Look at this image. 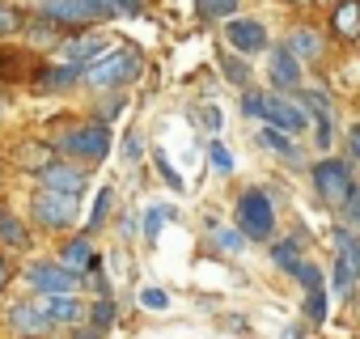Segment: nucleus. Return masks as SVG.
I'll return each instance as SVG.
<instances>
[{"mask_svg":"<svg viewBox=\"0 0 360 339\" xmlns=\"http://www.w3.org/2000/svg\"><path fill=\"white\" fill-rule=\"evenodd\" d=\"M335 246H339V259H335V293L339 297H352L356 284H360V242L352 234H335Z\"/></svg>","mask_w":360,"mask_h":339,"instance_id":"3","label":"nucleus"},{"mask_svg":"<svg viewBox=\"0 0 360 339\" xmlns=\"http://www.w3.org/2000/svg\"><path fill=\"white\" fill-rule=\"evenodd\" d=\"M39 305L51 322H77L81 318V301L72 293H47V301H39Z\"/></svg>","mask_w":360,"mask_h":339,"instance_id":"16","label":"nucleus"},{"mask_svg":"<svg viewBox=\"0 0 360 339\" xmlns=\"http://www.w3.org/2000/svg\"><path fill=\"white\" fill-rule=\"evenodd\" d=\"M246 115H263V98L259 94H246V106H242Z\"/></svg>","mask_w":360,"mask_h":339,"instance_id":"40","label":"nucleus"},{"mask_svg":"<svg viewBox=\"0 0 360 339\" xmlns=\"http://www.w3.org/2000/svg\"><path fill=\"white\" fill-rule=\"evenodd\" d=\"M314 187H318V196H322L330 208H343V200H347V191H352V170H347L343 161H318V165H314Z\"/></svg>","mask_w":360,"mask_h":339,"instance_id":"4","label":"nucleus"},{"mask_svg":"<svg viewBox=\"0 0 360 339\" xmlns=\"http://www.w3.org/2000/svg\"><path fill=\"white\" fill-rule=\"evenodd\" d=\"M271 225H276V212L267 204L263 191H246L238 200V229L242 238H271Z\"/></svg>","mask_w":360,"mask_h":339,"instance_id":"2","label":"nucleus"},{"mask_svg":"<svg viewBox=\"0 0 360 339\" xmlns=\"http://www.w3.org/2000/svg\"><path fill=\"white\" fill-rule=\"evenodd\" d=\"M140 305H144V309H165L169 297H165L161 288H144V293H140Z\"/></svg>","mask_w":360,"mask_h":339,"instance_id":"33","label":"nucleus"},{"mask_svg":"<svg viewBox=\"0 0 360 339\" xmlns=\"http://www.w3.org/2000/svg\"><path fill=\"white\" fill-rule=\"evenodd\" d=\"M18 26H22V18H18L9 5H0V39H5V34H13Z\"/></svg>","mask_w":360,"mask_h":339,"instance_id":"34","label":"nucleus"},{"mask_svg":"<svg viewBox=\"0 0 360 339\" xmlns=\"http://www.w3.org/2000/svg\"><path fill=\"white\" fill-rule=\"evenodd\" d=\"M110 322H115V301H110V297H98V301H94V326L106 331Z\"/></svg>","mask_w":360,"mask_h":339,"instance_id":"25","label":"nucleus"},{"mask_svg":"<svg viewBox=\"0 0 360 339\" xmlns=\"http://www.w3.org/2000/svg\"><path fill=\"white\" fill-rule=\"evenodd\" d=\"M9 322H13L22 335H30V339H34V335H43V331L51 326V318L43 314V305H30V301H18V305L9 309Z\"/></svg>","mask_w":360,"mask_h":339,"instance_id":"15","label":"nucleus"},{"mask_svg":"<svg viewBox=\"0 0 360 339\" xmlns=\"http://www.w3.org/2000/svg\"><path fill=\"white\" fill-rule=\"evenodd\" d=\"M18 165H26V170L51 165V148H47V144H22V148H18Z\"/></svg>","mask_w":360,"mask_h":339,"instance_id":"19","label":"nucleus"},{"mask_svg":"<svg viewBox=\"0 0 360 339\" xmlns=\"http://www.w3.org/2000/svg\"><path fill=\"white\" fill-rule=\"evenodd\" d=\"M123 157H127V161H136V157H140V140H136V136H127V144H123Z\"/></svg>","mask_w":360,"mask_h":339,"instance_id":"42","label":"nucleus"},{"mask_svg":"<svg viewBox=\"0 0 360 339\" xmlns=\"http://www.w3.org/2000/svg\"><path fill=\"white\" fill-rule=\"evenodd\" d=\"M271 85H280V89H292V85H301V64H297V56L288 51V47H276L271 51Z\"/></svg>","mask_w":360,"mask_h":339,"instance_id":"14","label":"nucleus"},{"mask_svg":"<svg viewBox=\"0 0 360 339\" xmlns=\"http://www.w3.org/2000/svg\"><path fill=\"white\" fill-rule=\"evenodd\" d=\"M94 259H89V246H85V238H72L68 246H64V267L68 271H85Z\"/></svg>","mask_w":360,"mask_h":339,"instance_id":"18","label":"nucleus"},{"mask_svg":"<svg viewBox=\"0 0 360 339\" xmlns=\"http://www.w3.org/2000/svg\"><path fill=\"white\" fill-rule=\"evenodd\" d=\"M81 77V68H56V72H43L39 81L43 85H68V81H77Z\"/></svg>","mask_w":360,"mask_h":339,"instance_id":"30","label":"nucleus"},{"mask_svg":"<svg viewBox=\"0 0 360 339\" xmlns=\"http://www.w3.org/2000/svg\"><path fill=\"white\" fill-rule=\"evenodd\" d=\"M81 339H94V335H81Z\"/></svg>","mask_w":360,"mask_h":339,"instance_id":"45","label":"nucleus"},{"mask_svg":"<svg viewBox=\"0 0 360 339\" xmlns=\"http://www.w3.org/2000/svg\"><path fill=\"white\" fill-rule=\"evenodd\" d=\"M81 77L94 85V89H115V85H127L140 77V56L136 51H102L94 64L81 68Z\"/></svg>","mask_w":360,"mask_h":339,"instance_id":"1","label":"nucleus"},{"mask_svg":"<svg viewBox=\"0 0 360 339\" xmlns=\"http://www.w3.org/2000/svg\"><path fill=\"white\" fill-rule=\"evenodd\" d=\"M85 183H89V174H85V170L60 165V161L43 165V187H47V191H60V196H72V200H81Z\"/></svg>","mask_w":360,"mask_h":339,"instance_id":"8","label":"nucleus"},{"mask_svg":"<svg viewBox=\"0 0 360 339\" xmlns=\"http://www.w3.org/2000/svg\"><path fill=\"white\" fill-rule=\"evenodd\" d=\"M161 179H165V183H169L174 191H183V179H178V170H174V165H169L165 157H161Z\"/></svg>","mask_w":360,"mask_h":339,"instance_id":"38","label":"nucleus"},{"mask_svg":"<svg viewBox=\"0 0 360 339\" xmlns=\"http://www.w3.org/2000/svg\"><path fill=\"white\" fill-rule=\"evenodd\" d=\"M102 5H106V9H119V13H136V9H140L136 0H102Z\"/></svg>","mask_w":360,"mask_h":339,"instance_id":"39","label":"nucleus"},{"mask_svg":"<svg viewBox=\"0 0 360 339\" xmlns=\"http://www.w3.org/2000/svg\"><path fill=\"white\" fill-rule=\"evenodd\" d=\"M225 39H229V47H233V51H242V56H250V51H263V47H267V30H263L259 22H229Z\"/></svg>","mask_w":360,"mask_h":339,"instance_id":"11","label":"nucleus"},{"mask_svg":"<svg viewBox=\"0 0 360 339\" xmlns=\"http://www.w3.org/2000/svg\"><path fill=\"white\" fill-rule=\"evenodd\" d=\"M276 263L288 267V271H297V250L292 246H276Z\"/></svg>","mask_w":360,"mask_h":339,"instance_id":"37","label":"nucleus"},{"mask_svg":"<svg viewBox=\"0 0 360 339\" xmlns=\"http://www.w3.org/2000/svg\"><path fill=\"white\" fill-rule=\"evenodd\" d=\"M305 106H309V115H314V144L318 148H330V140H335V119H330V102L322 98V94H309V98H301Z\"/></svg>","mask_w":360,"mask_h":339,"instance_id":"13","label":"nucleus"},{"mask_svg":"<svg viewBox=\"0 0 360 339\" xmlns=\"http://www.w3.org/2000/svg\"><path fill=\"white\" fill-rule=\"evenodd\" d=\"M174 217H178V212H174L169 204L148 208V212H144V238H157V234H161V225H165V221H174Z\"/></svg>","mask_w":360,"mask_h":339,"instance_id":"20","label":"nucleus"},{"mask_svg":"<svg viewBox=\"0 0 360 339\" xmlns=\"http://www.w3.org/2000/svg\"><path fill=\"white\" fill-rule=\"evenodd\" d=\"M110 204H115L110 187H106V191H98V204H94V212H89V229H98V225H102V217L110 212Z\"/></svg>","mask_w":360,"mask_h":339,"instance_id":"26","label":"nucleus"},{"mask_svg":"<svg viewBox=\"0 0 360 339\" xmlns=\"http://www.w3.org/2000/svg\"><path fill=\"white\" fill-rule=\"evenodd\" d=\"M119 110H123V98H115V102H110V106H102V123H110V119H115V115H119Z\"/></svg>","mask_w":360,"mask_h":339,"instance_id":"41","label":"nucleus"},{"mask_svg":"<svg viewBox=\"0 0 360 339\" xmlns=\"http://www.w3.org/2000/svg\"><path fill=\"white\" fill-rule=\"evenodd\" d=\"M288 51H292V56H309V60H314V56L322 51V43H318V34H314V30H297Z\"/></svg>","mask_w":360,"mask_h":339,"instance_id":"22","label":"nucleus"},{"mask_svg":"<svg viewBox=\"0 0 360 339\" xmlns=\"http://www.w3.org/2000/svg\"><path fill=\"white\" fill-rule=\"evenodd\" d=\"M0 238H5L9 246H26L30 238H26V229H22V221L18 217H9V212H0Z\"/></svg>","mask_w":360,"mask_h":339,"instance_id":"21","label":"nucleus"},{"mask_svg":"<svg viewBox=\"0 0 360 339\" xmlns=\"http://www.w3.org/2000/svg\"><path fill=\"white\" fill-rule=\"evenodd\" d=\"M0 110H5V102H0Z\"/></svg>","mask_w":360,"mask_h":339,"instance_id":"46","label":"nucleus"},{"mask_svg":"<svg viewBox=\"0 0 360 339\" xmlns=\"http://www.w3.org/2000/svg\"><path fill=\"white\" fill-rule=\"evenodd\" d=\"M259 140H263L267 148H276V153H284V157H297V148L288 144V136H284L280 127H267V132H259Z\"/></svg>","mask_w":360,"mask_h":339,"instance_id":"24","label":"nucleus"},{"mask_svg":"<svg viewBox=\"0 0 360 339\" xmlns=\"http://www.w3.org/2000/svg\"><path fill=\"white\" fill-rule=\"evenodd\" d=\"M284 339H301V331H297V326H288V331H284Z\"/></svg>","mask_w":360,"mask_h":339,"instance_id":"44","label":"nucleus"},{"mask_svg":"<svg viewBox=\"0 0 360 339\" xmlns=\"http://www.w3.org/2000/svg\"><path fill=\"white\" fill-rule=\"evenodd\" d=\"M217 246H221V250H242L246 238H242V229H221V234H217Z\"/></svg>","mask_w":360,"mask_h":339,"instance_id":"31","label":"nucleus"},{"mask_svg":"<svg viewBox=\"0 0 360 339\" xmlns=\"http://www.w3.org/2000/svg\"><path fill=\"white\" fill-rule=\"evenodd\" d=\"M106 13L110 9L102 0H47V18H56V22H94Z\"/></svg>","mask_w":360,"mask_h":339,"instance_id":"9","label":"nucleus"},{"mask_svg":"<svg viewBox=\"0 0 360 339\" xmlns=\"http://www.w3.org/2000/svg\"><path fill=\"white\" fill-rule=\"evenodd\" d=\"M34 217H39V225H47V229H64V225H72V217H77V200L43 187V191L34 196Z\"/></svg>","mask_w":360,"mask_h":339,"instance_id":"5","label":"nucleus"},{"mask_svg":"<svg viewBox=\"0 0 360 339\" xmlns=\"http://www.w3.org/2000/svg\"><path fill=\"white\" fill-rule=\"evenodd\" d=\"M343 217H347V221H360V191H356V187H352L347 200H343Z\"/></svg>","mask_w":360,"mask_h":339,"instance_id":"36","label":"nucleus"},{"mask_svg":"<svg viewBox=\"0 0 360 339\" xmlns=\"http://www.w3.org/2000/svg\"><path fill=\"white\" fill-rule=\"evenodd\" d=\"M225 77H229L233 85H246V81H250V68H246V60H233V56H229V60H225Z\"/></svg>","mask_w":360,"mask_h":339,"instance_id":"28","label":"nucleus"},{"mask_svg":"<svg viewBox=\"0 0 360 339\" xmlns=\"http://www.w3.org/2000/svg\"><path fill=\"white\" fill-rule=\"evenodd\" d=\"M9 276H13V271H9V263H5V259H0V288H5V284H9Z\"/></svg>","mask_w":360,"mask_h":339,"instance_id":"43","label":"nucleus"},{"mask_svg":"<svg viewBox=\"0 0 360 339\" xmlns=\"http://www.w3.org/2000/svg\"><path fill=\"white\" fill-rule=\"evenodd\" d=\"M195 5H200L204 18H233L242 0H195Z\"/></svg>","mask_w":360,"mask_h":339,"instance_id":"23","label":"nucleus"},{"mask_svg":"<svg viewBox=\"0 0 360 339\" xmlns=\"http://www.w3.org/2000/svg\"><path fill=\"white\" fill-rule=\"evenodd\" d=\"M263 119H271V127H280V132H301L305 127V110L284 102V98H263Z\"/></svg>","mask_w":360,"mask_h":339,"instance_id":"12","label":"nucleus"},{"mask_svg":"<svg viewBox=\"0 0 360 339\" xmlns=\"http://www.w3.org/2000/svg\"><path fill=\"white\" fill-rule=\"evenodd\" d=\"M102 51H106V39H102V34H77V39L60 43V56H64L72 68H85V64H94Z\"/></svg>","mask_w":360,"mask_h":339,"instance_id":"10","label":"nucleus"},{"mask_svg":"<svg viewBox=\"0 0 360 339\" xmlns=\"http://www.w3.org/2000/svg\"><path fill=\"white\" fill-rule=\"evenodd\" d=\"M335 30L343 39H360V5L356 0H343V5L335 9Z\"/></svg>","mask_w":360,"mask_h":339,"instance_id":"17","label":"nucleus"},{"mask_svg":"<svg viewBox=\"0 0 360 339\" xmlns=\"http://www.w3.org/2000/svg\"><path fill=\"white\" fill-rule=\"evenodd\" d=\"M64 148H68L72 157H89V161L106 157V153H110V123H89V127L72 132V136L64 140Z\"/></svg>","mask_w":360,"mask_h":339,"instance_id":"6","label":"nucleus"},{"mask_svg":"<svg viewBox=\"0 0 360 339\" xmlns=\"http://www.w3.org/2000/svg\"><path fill=\"white\" fill-rule=\"evenodd\" d=\"M26 280L39 288V293H72L77 288V271H68L64 263H34L26 271Z\"/></svg>","mask_w":360,"mask_h":339,"instance_id":"7","label":"nucleus"},{"mask_svg":"<svg viewBox=\"0 0 360 339\" xmlns=\"http://www.w3.org/2000/svg\"><path fill=\"white\" fill-rule=\"evenodd\" d=\"M292 276H297L305 288H318V284H322V271H318L314 263H297V271H292Z\"/></svg>","mask_w":360,"mask_h":339,"instance_id":"32","label":"nucleus"},{"mask_svg":"<svg viewBox=\"0 0 360 339\" xmlns=\"http://www.w3.org/2000/svg\"><path fill=\"white\" fill-rule=\"evenodd\" d=\"M208 157H212V165L221 170V174H229V170H233V157L225 153V144H217V140H212V144H208Z\"/></svg>","mask_w":360,"mask_h":339,"instance_id":"29","label":"nucleus"},{"mask_svg":"<svg viewBox=\"0 0 360 339\" xmlns=\"http://www.w3.org/2000/svg\"><path fill=\"white\" fill-rule=\"evenodd\" d=\"M305 309H309V322H322V318H326V297H322V288H309Z\"/></svg>","mask_w":360,"mask_h":339,"instance_id":"27","label":"nucleus"},{"mask_svg":"<svg viewBox=\"0 0 360 339\" xmlns=\"http://www.w3.org/2000/svg\"><path fill=\"white\" fill-rule=\"evenodd\" d=\"M347 161H352V165L360 170V123H356V127L347 132Z\"/></svg>","mask_w":360,"mask_h":339,"instance_id":"35","label":"nucleus"}]
</instances>
